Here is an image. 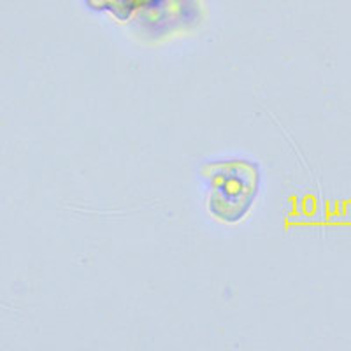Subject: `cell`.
<instances>
[{
	"label": "cell",
	"mask_w": 351,
	"mask_h": 351,
	"mask_svg": "<svg viewBox=\"0 0 351 351\" xmlns=\"http://www.w3.org/2000/svg\"><path fill=\"white\" fill-rule=\"evenodd\" d=\"M209 184L208 209L216 219L237 223L250 213L258 195L262 172L250 160H219L202 165Z\"/></svg>",
	"instance_id": "obj_1"
},
{
	"label": "cell",
	"mask_w": 351,
	"mask_h": 351,
	"mask_svg": "<svg viewBox=\"0 0 351 351\" xmlns=\"http://www.w3.org/2000/svg\"><path fill=\"white\" fill-rule=\"evenodd\" d=\"M144 0H86L90 9L95 11H111L118 20L127 21L137 8L143 5Z\"/></svg>",
	"instance_id": "obj_2"
}]
</instances>
